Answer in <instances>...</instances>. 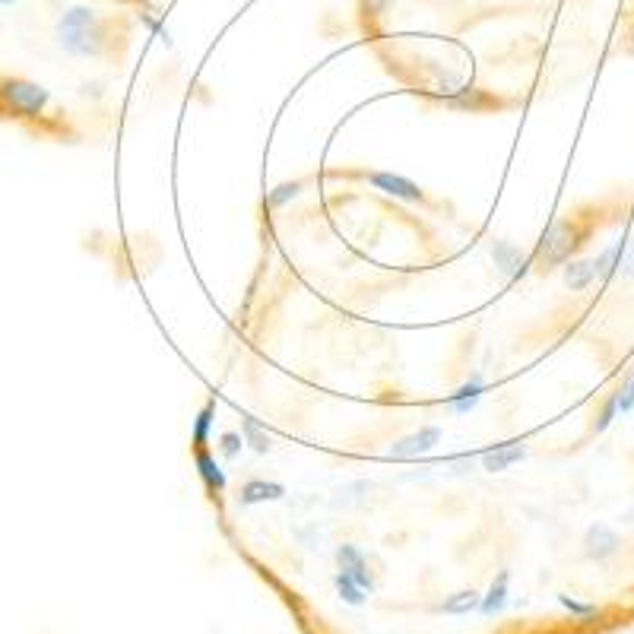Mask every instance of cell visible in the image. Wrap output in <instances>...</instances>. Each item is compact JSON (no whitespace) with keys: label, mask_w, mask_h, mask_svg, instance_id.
<instances>
[{"label":"cell","mask_w":634,"mask_h":634,"mask_svg":"<svg viewBox=\"0 0 634 634\" xmlns=\"http://www.w3.org/2000/svg\"><path fill=\"white\" fill-rule=\"evenodd\" d=\"M58 42L70 58H108L111 54V23L92 7H70L58 20Z\"/></svg>","instance_id":"obj_1"},{"label":"cell","mask_w":634,"mask_h":634,"mask_svg":"<svg viewBox=\"0 0 634 634\" xmlns=\"http://www.w3.org/2000/svg\"><path fill=\"white\" fill-rule=\"evenodd\" d=\"M596 222L593 219H581V216H558L552 219V226L543 232L533 254V264L539 273H549L555 267H565L571 254L587 241V235L593 232Z\"/></svg>","instance_id":"obj_2"},{"label":"cell","mask_w":634,"mask_h":634,"mask_svg":"<svg viewBox=\"0 0 634 634\" xmlns=\"http://www.w3.org/2000/svg\"><path fill=\"white\" fill-rule=\"evenodd\" d=\"M51 92L42 83L23 77H0V118L10 121H42L48 118Z\"/></svg>","instance_id":"obj_3"},{"label":"cell","mask_w":634,"mask_h":634,"mask_svg":"<svg viewBox=\"0 0 634 634\" xmlns=\"http://www.w3.org/2000/svg\"><path fill=\"white\" fill-rule=\"evenodd\" d=\"M622 533L609 527V524H590L584 530V539H581V555L587 558V562L593 565H609L615 555L622 552Z\"/></svg>","instance_id":"obj_4"},{"label":"cell","mask_w":634,"mask_h":634,"mask_svg":"<svg viewBox=\"0 0 634 634\" xmlns=\"http://www.w3.org/2000/svg\"><path fill=\"white\" fill-rule=\"evenodd\" d=\"M438 441H441V428L438 425L419 428V432H413V435H406V438L390 444L387 460H419L425 454H432Z\"/></svg>","instance_id":"obj_5"},{"label":"cell","mask_w":634,"mask_h":634,"mask_svg":"<svg viewBox=\"0 0 634 634\" xmlns=\"http://www.w3.org/2000/svg\"><path fill=\"white\" fill-rule=\"evenodd\" d=\"M194 466H197V476L203 482V489H207L210 501L222 505V495H226V473H222V466L210 454V447H194Z\"/></svg>","instance_id":"obj_6"},{"label":"cell","mask_w":634,"mask_h":634,"mask_svg":"<svg viewBox=\"0 0 634 634\" xmlns=\"http://www.w3.org/2000/svg\"><path fill=\"white\" fill-rule=\"evenodd\" d=\"M362 178L368 184H375L378 191H384L387 197H397V200H409V203H425V191L419 184H413L403 175L394 172H362Z\"/></svg>","instance_id":"obj_7"},{"label":"cell","mask_w":634,"mask_h":634,"mask_svg":"<svg viewBox=\"0 0 634 634\" xmlns=\"http://www.w3.org/2000/svg\"><path fill=\"white\" fill-rule=\"evenodd\" d=\"M492 260H495V267L501 276H508V279H517V276H524L527 267H530V257L520 251L514 241H505V238H498L492 241Z\"/></svg>","instance_id":"obj_8"},{"label":"cell","mask_w":634,"mask_h":634,"mask_svg":"<svg viewBox=\"0 0 634 634\" xmlns=\"http://www.w3.org/2000/svg\"><path fill=\"white\" fill-rule=\"evenodd\" d=\"M283 498H286V486H279V482H267V479L241 482V489L235 495L238 508H254V505H267V501H283Z\"/></svg>","instance_id":"obj_9"},{"label":"cell","mask_w":634,"mask_h":634,"mask_svg":"<svg viewBox=\"0 0 634 634\" xmlns=\"http://www.w3.org/2000/svg\"><path fill=\"white\" fill-rule=\"evenodd\" d=\"M527 457V444L524 441H508V444H498L492 451L482 454V470L486 473H505L511 470L514 463H520Z\"/></svg>","instance_id":"obj_10"},{"label":"cell","mask_w":634,"mask_h":634,"mask_svg":"<svg viewBox=\"0 0 634 634\" xmlns=\"http://www.w3.org/2000/svg\"><path fill=\"white\" fill-rule=\"evenodd\" d=\"M565 270V286L571 292H587L593 283H600V273H596V260H568Z\"/></svg>","instance_id":"obj_11"},{"label":"cell","mask_w":634,"mask_h":634,"mask_svg":"<svg viewBox=\"0 0 634 634\" xmlns=\"http://www.w3.org/2000/svg\"><path fill=\"white\" fill-rule=\"evenodd\" d=\"M482 390H486V384H482V378L476 375V378H470L466 381L457 394H451L447 397V406L454 409V413H460V416H466V413H473L476 409V403L482 400Z\"/></svg>","instance_id":"obj_12"},{"label":"cell","mask_w":634,"mask_h":634,"mask_svg":"<svg viewBox=\"0 0 634 634\" xmlns=\"http://www.w3.org/2000/svg\"><path fill=\"white\" fill-rule=\"evenodd\" d=\"M241 435H245V444L251 447L254 454H270V435L267 428L260 425L257 419H241Z\"/></svg>","instance_id":"obj_13"},{"label":"cell","mask_w":634,"mask_h":634,"mask_svg":"<svg viewBox=\"0 0 634 634\" xmlns=\"http://www.w3.org/2000/svg\"><path fill=\"white\" fill-rule=\"evenodd\" d=\"M213 416H216V400H207L203 403V409L197 413L194 419V432H191V447H207L210 444V425H213Z\"/></svg>","instance_id":"obj_14"},{"label":"cell","mask_w":634,"mask_h":634,"mask_svg":"<svg viewBox=\"0 0 634 634\" xmlns=\"http://www.w3.org/2000/svg\"><path fill=\"white\" fill-rule=\"evenodd\" d=\"M622 257H625V241H619V245H609V248L600 251V257H593L600 279H609L615 273V267H622Z\"/></svg>","instance_id":"obj_15"},{"label":"cell","mask_w":634,"mask_h":634,"mask_svg":"<svg viewBox=\"0 0 634 634\" xmlns=\"http://www.w3.org/2000/svg\"><path fill=\"white\" fill-rule=\"evenodd\" d=\"M302 188H305V181L298 178V181H283V184H276V188L267 194V207H286L289 200H295L298 194H302Z\"/></svg>","instance_id":"obj_16"},{"label":"cell","mask_w":634,"mask_h":634,"mask_svg":"<svg viewBox=\"0 0 634 634\" xmlns=\"http://www.w3.org/2000/svg\"><path fill=\"white\" fill-rule=\"evenodd\" d=\"M619 416V397L609 394L600 406V413H593V422H590V435H600L606 432V428L612 425V419Z\"/></svg>","instance_id":"obj_17"},{"label":"cell","mask_w":634,"mask_h":634,"mask_svg":"<svg viewBox=\"0 0 634 634\" xmlns=\"http://www.w3.org/2000/svg\"><path fill=\"white\" fill-rule=\"evenodd\" d=\"M241 447H245V435L241 432H222L219 435V451L226 460H235L241 454Z\"/></svg>","instance_id":"obj_18"},{"label":"cell","mask_w":634,"mask_h":634,"mask_svg":"<svg viewBox=\"0 0 634 634\" xmlns=\"http://www.w3.org/2000/svg\"><path fill=\"white\" fill-rule=\"evenodd\" d=\"M615 397H619V413H631V409H634V368L622 378L619 390H615Z\"/></svg>","instance_id":"obj_19"},{"label":"cell","mask_w":634,"mask_h":634,"mask_svg":"<svg viewBox=\"0 0 634 634\" xmlns=\"http://www.w3.org/2000/svg\"><path fill=\"white\" fill-rule=\"evenodd\" d=\"M387 0H362V13L368 16V20H378V16L384 13Z\"/></svg>","instance_id":"obj_20"},{"label":"cell","mask_w":634,"mask_h":634,"mask_svg":"<svg viewBox=\"0 0 634 634\" xmlns=\"http://www.w3.org/2000/svg\"><path fill=\"white\" fill-rule=\"evenodd\" d=\"M118 4H137V7H140V4H143V0H118Z\"/></svg>","instance_id":"obj_21"},{"label":"cell","mask_w":634,"mask_h":634,"mask_svg":"<svg viewBox=\"0 0 634 634\" xmlns=\"http://www.w3.org/2000/svg\"><path fill=\"white\" fill-rule=\"evenodd\" d=\"M10 4H16V0H0V7H10Z\"/></svg>","instance_id":"obj_22"}]
</instances>
